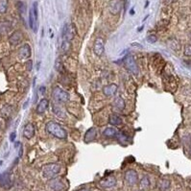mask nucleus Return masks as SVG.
Masks as SVG:
<instances>
[{"label":"nucleus","instance_id":"obj_1","mask_svg":"<svg viewBox=\"0 0 191 191\" xmlns=\"http://www.w3.org/2000/svg\"><path fill=\"white\" fill-rule=\"evenodd\" d=\"M45 130L49 135H53L56 138H59V139H67V131L55 121L47 122V124L45 125Z\"/></svg>","mask_w":191,"mask_h":191},{"label":"nucleus","instance_id":"obj_2","mask_svg":"<svg viewBox=\"0 0 191 191\" xmlns=\"http://www.w3.org/2000/svg\"><path fill=\"white\" fill-rule=\"evenodd\" d=\"M60 165L57 163H47L44 164L41 168L42 176L45 179H53L55 176H57L60 172Z\"/></svg>","mask_w":191,"mask_h":191},{"label":"nucleus","instance_id":"obj_3","mask_svg":"<svg viewBox=\"0 0 191 191\" xmlns=\"http://www.w3.org/2000/svg\"><path fill=\"white\" fill-rule=\"evenodd\" d=\"M166 70V69H165ZM163 83H164V87L165 89L169 91H175L177 88V81L176 78L172 73H170L167 70L164 71L163 74Z\"/></svg>","mask_w":191,"mask_h":191},{"label":"nucleus","instance_id":"obj_4","mask_svg":"<svg viewBox=\"0 0 191 191\" xmlns=\"http://www.w3.org/2000/svg\"><path fill=\"white\" fill-rule=\"evenodd\" d=\"M52 96H53L54 100L58 103H67L69 101V93L67 91L63 90V88L56 87L52 92Z\"/></svg>","mask_w":191,"mask_h":191},{"label":"nucleus","instance_id":"obj_5","mask_svg":"<svg viewBox=\"0 0 191 191\" xmlns=\"http://www.w3.org/2000/svg\"><path fill=\"white\" fill-rule=\"evenodd\" d=\"M29 26L30 28L37 32L38 30V3L34 2L33 7L29 11Z\"/></svg>","mask_w":191,"mask_h":191},{"label":"nucleus","instance_id":"obj_6","mask_svg":"<svg viewBox=\"0 0 191 191\" xmlns=\"http://www.w3.org/2000/svg\"><path fill=\"white\" fill-rule=\"evenodd\" d=\"M124 63L126 68L129 70V72H131L132 74L137 76L138 73H139V68L137 67V63H135L134 57L132 55H128L124 60Z\"/></svg>","mask_w":191,"mask_h":191},{"label":"nucleus","instance_id":"obj_7","mask_svg":"<svg viewBox=\"0 0 191 191\" xmlns=\"http://www.w3.org/2000/svg\"><path fill=\"white\" fill-rule=\"evenodd\" d=\"M125 181L129 186H135L138 181V176L136 171L134 169H130L125 173Z\"/></svg>","mask_w":191,"mask_h":191},{"label":"nucleus","instance_id":"obj_8","mask_svg":"<svg viewBox=\"0 0 191 191\" xmlns=\"http://www.w3.org/2000/svg\"><path fill=\"white\" fill-rule=\"evenodd\" d=\"M123 7V4L121 0H111L109 4V9L110 14H113L114 16L118 15L121 12Z\"/></svg>","mask_w":191,"mask_h":191},{"label":"nucleus","instance_id":"obj_9","mask_svg":"<svg viewBox=\"0 0 191 191\" xmlns=\"http://www.w3.org/2000/svg\"><path fill=\"white\" fill-rule=\"evenodd\" d=\"M99 186L103 188H111L116 186V179L114 176H110L102 179L99 182Z\"/></svg>","mask_w":191,"mask_h":191},{"label":"nucleus","instance_id":"obj_10","mask_svg":"<svg viewBox=\"0 0 191 191\" xmlns=\"http://www.w3.org/2000/svg\"><path fill=\"white\" fill-rule=\"evenodd\" d=\"M0 186L5 189H9L12 186L11 176L9 173L0 174Z\"/></svg>","mask_w":191,"mask_h":191},{"label":"nucleus","instance_id":"obj_11","mask_svg":"<svg viewBox=\"0 0 191 191\" xmlns=\"http://www.w3.org/2000/svg\"><path fill=\"white\" fill-rule=\"evenodd\" d=\"M35 132H36V129L34 125L32 123H28L25 125V127L23 129V136L25 138H27V139H31V138L34 137Z\"/></svg>","mask_w":191,"mask_h":191},{"label":"nucleus","instance_id":"obj_12","mask_svg":"<svg viewBox=\"0 0 191 191\" xmlns=\"http://www.w3.org/2000/svg\"><path fill=\"white\" fill-rule=\"evenodd\" d=\"M104 51H105V47H104L103 41L101 38H97L95 41V42H94V45H93L94 54L97 55L98 57H101L104 54Z\"/></svg>","mask_w":191,"mask_h":191},{"label":"nucleus","instance_id":"obj_13","mask_svg":"<svg viewBox=\"0 0 191 191\" xmlns=\"http://www.w3.org/2000/svg\"><path fill=\"white\" fill-rule=\"evenodd\" d=\"M21 41H22V34L19 31L14 32L9 38V42L13 46L18 45L19 43L21 42Z\"/></svg>","mask_w":191,"mask_h":191},{"label":"nucleus","instance_id":"obj_14","mask_svg":"<svg viewBox=\"0 0 191 191\" xmlns=\"http://www.w3.org/2000/svg\"><path fill=\"white\" fill-rule=\"evenodd\" d=\"M48 106H49V101L47 99H45V98H43V99H41V101L38 102V106H37V109H36V113L38 114H44L45 111L47 110Z\"/></svg>","mask_w":191,"mask_h":191},{"label":"nucleus","instance_id":"obj_15","mask_svg":"<svg viewBox=\"0 0 191 191\" xmlns=\"http://www.w3.org/2000/svg\"><path fill=\"white\" fill-rule=\"evenodd\" d=\"M31 47L29 44H24L22 47H20V49H19L18 51V56L20 59H22V60H25V59H28L30 56H31Z\"/></svg>","mask_w":191,"mask_h":191},{"label":"nucleus","instance_id":"obj_16","mask_svg":"<svg viewBox=\"0 0 191 191\" xmlns=\"http://www.w3.org/2000/svg\"><path fill=\"white\" fill-rule=\"evenodd\" d=\"M49 186L54 191H63L64 189V183L60 179H53L49 182Z\"/></svg>","mask_w":191,"mask_h":191},{"label":"nucleus","instance_id":"obj_17","mask_svg":"<svg viewBox=\"0 0 191 191\" xmlns=\"http://www.w3.org/2000/svg\"><path fill=\"white\" fill-rule=\"evenodd\" d=\"M117 88H118V87L115 84L108 85H106V87L103 88V93L106 96H108V97L113 96V95L115 94V92L117 91Z\"/></svg>","mask_w":191,"mask_h":191},{"label":"nucleus","instance_id":"obj_18","mask_svg":"<svg viewBox=\"0 0 191 191\" xmlns=\"http://www.w3.org/2000/svg\"><path fill=\"white\" fill-rule=\"evenodd\" d=\"M97 135V131L95 128H90L89 130H88V132L85 135V141L88 142V141H92L95 139V137Z\"/></svg>","mask_w":191,"mask_h":191},{"label":"nucleus","instance_id":"obj_19","mask_svg":"<svg viewBox=\"0 0 191 191\" xmlns=\"http://www.w3.org/2000/svg\"><path fill=\"white\" fill-rule=\"evenodd\" d=\"M0 113H1L2 117L9 118L12 115V113H13V107L11 106V105L6 104V105H4V106L2 107L1 110H0Z\"/></svg>","mask_w":191,"mask_h":191},{"label":"nucleus","instance_id":"obj_20","mask_svg":"<svg viewBox=\"0 0 191 191\" xmlns=\"http://www.w3.org/2000/svg\"><path fill=\"white\" fill-rule=\"evenodd\" d=\"M12 29V24L9 21H1L0 22V35H5Z\"/></svg>","mask_w":191,"mask_h":191},{"label":"nucleus","instance_id":"obj_21","mask_svg":"<svg viewBox=\"0 0 191 191\" xmlns=\"http://www.w3.org/2000/svg\"><path fill=\"white\" fill-rule=\"evenodd\" d=\"M109 123L114 125V126H118V125H121L122 124V119L121 117L116 114H113L110 115V118H109Z\"/></svg>","mask_w":191,"mask_h":191},{"label":"nucleus","instance_id":"obj_22","mask_svg":"<svg viewBox=\"0 0 191 191\" xmlns=\"http://www.w3.org/2000/svg\"><path fill=\"white\" fill-rule=\"evenodd\" d=\"M114 106L119 110H124L125 107H126V104H125V101L123 100V98L118 96L114 100Z\"/></svg>","mask_w":191,"mask_h":191},{"label":"nucleus","instance_id":"obj_23","mask_svg":"<svg viewBox=\"0 0 191 191\" xmlns=\"http://www.w3.org/2000/svg\"><path fill=\"white\" fill-rule=\"evenodd\" d=\"M117 135V130L114 127H109L106 128L103 131V135L106 137H114Z\"/></svg>","mask_w":191,"mask_h":191},{"label":"nucleus","instance_id":"obj_24","mask_svg":"<svg viewBox=\"0 0 191 191\" xmlns=\"http://www.w3.org/2000/svg\"><path fill=\"white\" fill-rule=\"evenodd\" d=\"M71 44H70V41H67V39H63L62 42V51L63 53H67V52L70 50Z\"/></svg>","mask_w":191,"mask_h":191},{"label":"nucleus","instance_id":"obj_25","mask_svg":"<svg viewBox=\"0 0 191 191\" xmlns=\"http://www.w3.org/2000/svg\"><path fill=\"white\" fill-rule=\"evenodd\" d=\"M16 6H17L19 14H20L22 16H25V13H26V5H25V3H23L22 1H18L16 3Z\"/></svg>","mask_w":191,"mask_h":191},{"label":"nucleus","instance_id":"obj_26","mask_svg":"<svg viewBox=\"0 0 191 191\" xmlns=\"http://www.w3.org/2000/svg\"><path fill=\"white\" fill-rule=\"evenodd\" d=\"M9 1L8 0H0V14H4L8 9Z\"/></svg>","mask_w":191,"mask_h":191},{"label":"nucleus","instance_id":"obj_27","mask_svg":"<svg viewBox=\"0 0 191 191\" xmlns=\"http://www.w3.org/2000/svg\"><path fill=\"white\" fill-rule=\"evenodd\" d=\"M168 44H169V47L171 49H173V50H180L181 45H180L179 42L176 41V39H170V41H168Z\"/></svg>","mask_w":191,"mask_h":191},{"label":"nucleus","instance_id":"obj_28","mask_svg":"<svg viewBox=\"0 0 191 191\" xmlns=\"http://www.w3.org/2000/svg\"><path fill=\"white\" fill-rule=\"evenodd\" d=\"M150 186V181L148 177H143L142 180L140 181V187L142 189H147Z\"/></svg>","mask_w":191,"mask_h":191},{"label":"nucleus","instance_id":"obj_29","mask_svg":"<svg viewBox=\"0 0 191 191\" xmlns=\"http://www.w3.org/2000/svg\"><path fill=\"white\" fill-rule=\"evenodd\" d=\"M170 187V182L168 180H162L160 182V188L162 191H165Z\"/></svg>","mask_w":191,"mask_h":191},{"label":"nucleus","instance_id":"obj_30","mask_svg":"<svg viewBox=\"0 0 191 191\" xmlns=\"http://www.w3.org/2000/svg\"><path fill=\"white\" fill-rule=\"evenodd\" d=\"M55 68H56V70L58 72H61V73H63V71H64L63 65V63L60 61H56V63H55Z\"/></svg>","mask_w":191,"mask_h":191},{"label":"nucleus","instance_id":"obj_31","mask_svg":"<svg viewBox=\"0 0 191 191\" xmlns=\"http://www.w3.org/2000/svg\"><path fill=\"white\" fill-rule=\"evenodd\" d=\"M183 53H184V55L187 56V57H191V44L190 45H186V47H184Z\"/></svg>","mask_w":191,"mask_h":191},{"label":"nucleus","instance_id":"obj_32","mask_svg":"<svg viewBox=\"0 0 191 191\" xmlns=\"http://www.w3.org/2000/svg\"><path fill=\"white\" fill-rule=\"evenodd\" d=\"M157 36H155V35H151V36L147 37V41H148L149 43H154V42H156V41H157Z\"/></svg>","mask_w":191,"mask_h":191},{"label":"nucleus","instance_id":"obj_33","mask_svg":"<svg viewBox=\"0 0 191 191\" xmlns=\"http://www.w3.org/2000/svg\"><path fill=\"white\" fill-rule=\"evenodd\" d=\"M27 69H28V71H31V70H32V62H31V61H29V62H28V64H27Z\"/></svg>","mask_w":191,"mask_h":191},{"label":"nucleus","instance_id":"obj_34","mask_svg":"<svg viewBox=\"0 0 191 191\" xmlns=\"http://www.w3.org/2000/svg\"><path fill=\"white\" fill-rule=\"evenodd\" d=\"M15 138H16V133H13L11 135V141H15Z\"/></svg>","mask_w":191,"mask_h":191},{"label":"nucleus","instance_id":"obj_35","mask_svg":"<svg viewBox=\"0 0 191 191\" xmlns=\"http://www.w3.org/2000/svg\"><path fill=\"white\" fill-rule=\"evenodd\" d=\"M76 191H90V190L88 189V188H81V189H78V190H76Z\"/></svg>","mask_w":191,"mask_h":191},{"label":"nucleus","instance_id":"obj_36","mask_svg":"<svg viewBox=\"0 0 191 191\" xmlns=\"http://www.w3.org/2000/svg\"><path fill=\"white\" fill-rule=\"evenodd\" d=\"M130 14H131V15H134V14H135V11H134V9H132V10L130 11Z\"/></svg>","mask_w":191,"mask_h":191},{"label":"nucleus","instance_id":"obj_37","mask_svg":"<svg viewBox=\"0 0 191 191\" xmlns=\"http://www.w3.org/2000/svg\"><path fill=\"white\" fill-rule=\"evenodd\" d=\"M132 45H135V46H139V47H141V45L138 43H132Z\"/></svg>","mask_w":191,"mask_h":191}]
</instances>
